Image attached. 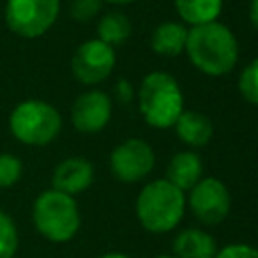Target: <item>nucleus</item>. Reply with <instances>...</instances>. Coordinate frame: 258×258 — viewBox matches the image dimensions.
Here are the masks:
<instances>
[{
	"instance_id": "obj_1",
	"label": "nucleus",
	"mask_w": 258,
	"mask_h": 258,
	"mask_svg": "<svg viewBox=\"0 0 258 258\" xmlns=\"http://www.w3.org/2000/svg\"><path fill=\"white\" fill-rule=\"evenodd\" d=\"M185 52L198 71L210 77H222L238 62V40L226 24L214 20L187 30Z\"/></svg>"
},
{
	"instance_id": "obj_2",
	"label": "nucleus",
	"mask_w": 258,
	"mask_h": 258,
	"mask_svg": "<svg viewBox=\"0 0 258 258\" xmlns=\"http://www.w3.org/2000/svg\"><path fill=\"white\" fill-rule=\"evenodd\" d=\"M185 212V196L167 179H155L147 183L135 202V214L139 224L153 234L173 230Z\"/></svg>"
},
{
	"instance_id": "obj_3",
	"label": "nucleus",
	"mask_w": 258,
	"mask_h": 258,
	"mask_svg": "<svg viewBox=\"0 0 258 258\" xmlns=\"http://www.w3.org/2000/svg\"><path fill=\"white\" fill-rule=\"evenodd\" d=\"M137 101L145 123L157 129L173 127L183 111V95L177 81L161 71H153L141 81Z\"/></svg>"
},
{
	"instance_id": "obj_4",
	"label": "nucleus",
	"mask_w": 258,
	"mask_h": 258,
	"mask_svg": "<svg viewBox=\"0 0 258 258\" xmlns=\"http://www.w3.org/2000/svg\"><path fill=\"white\" fill-rule=\"evenodd\" d=\"M32 222L50 242H69L81 228V212L73 196L56 189L42 191L32 206Z\"/></svg>"
},
{
	"instance_id": "obj_5",
	"label": "nucleus",
	"mask_w": 258,
	"mask_h": 258,
	"mask_svg": "<svg viewBox=\"0 0 258 258\" xmlns=\"http://www.w3.org/2000/svg\"><path fill=\"white\" fill-rule=\"evenodd\" d=\"M62 127L60 113L46 101L28 99L18 103L10 113L12 135L26 145L50 143Z\"/></svg>"
},
{
	"instance_id": "obj_6",
	"label": "nucleus",
	"mask_w": 258,
	"mask_h": 258,
	"mask_svg": "<svg viewBox=\"0 0 258 258\" xmlns=\"http://www.w3.org/2000/svg\"><path fill=\"white\" fill-rule=\"evenodd\" d=\"M58 10L60 0H8L4 18L14 34L38 38L56 22Z\"/></svg>"
},
{
	"instance_id": "obj_7",
	"label": "nucleus",
	"mask_w": 258,
	"mask_h": 258,
	"mask_svg": "<svg viewBox=\"0 0 258 258\" xmlns=\"http://www.w3.org/2000/svg\"><path fill=\"white\" fill-rule=\"evenodd\" d=\"M153 163H155V155L151 145L137 137H131L119 143L109 157L111 173L125 183L143 179L153 169Z\"/></svg>"
},
{
	"instance_id": "obj_8",
	"label": "nucleus",
	"mask_w": 258,
	"mask_h": 258,
	"mask_svg": "<svg viewBox=\"0 0 258 258\" xmlns=\"http://www.w3.org/2000/svg\"><path fill=\"white\" fill-rule=\"evenodd\" d=\"M115 67L113 46L101 42L99 38L85 40L71 58L73 75L83 85H97L105 81Z\"/></svg>"
},
{
	"instance_id": "obj_9",
	"label": "nucleus",
	"mask_w": 258,
	"mask_h": 258,
	"mask_svg": "<svg viewBox=\"0 0 258 258\" xmlns=\"http://www.w3.org/2000/svg\"><path fill=\"white\" fill-rule=\"evenodd\" d=\"M187 206L191 214L208 226L220 224L228 212H230V194L226 185L216 177H204L200 179L191 189L187 198Z\"/></svg>"
},
{
	"instance_id": "obj_10",
	"label": "nucleus",
	"mask_w": 258,
	"mask_h": 258,
	"mask_svg": "<svg viewBox=\"0 0 258 258\" xmlns=\"http://www.w3.org/2000/svg\"><path fill=\"white\" fill-rule=\"evenodd\" d=\"M111 99L103 91H87L79 95L71 109V119L77 131L97 133L111 119Z\"/></svg>"
},
{
	"instance_id": "obj_11",
	"label": "nucleus",
	"mask_w": 258,
	"mask_h": 258,
	"mask_svg": "<svg viewBox=\"0 0 258 258\" xmlns=\"http://www.w3.org/2000/svg\"><path fill=\"white\" fill-rule=\"evenodd\" d=\"M93 183V165L83 157H69L52 171V189L67 196L85 191Z\"/></svg>"
},
{
	"instance_id": "obj_12",
	"label": "nucleus",
	"mask_w": 258,
	"mask_h": 258,
	"mask_svg": "<svg viewBox=\"0 0 258 258\" xmlns=\"http://www.w3.org/2000/svg\"><path fill=\"white\" fill-rule=\"evenodd\" d=\"M202 159L194 151H179L167 165V181L181 191H189L202 179Z\"/></svg>"
},
{
	"instance_id": "obj_13",
	"label": "nucleus",
	"mask_w": 258,
	"mask_h": 258,
	"mask_svg": "<svg viewBox=\"0 0 258 258\" xmlns=\"http://www.w3.org/2000/svg\"><path fill=\"white\" fill-rule=\"evenodd\" d=\"M216 252L218 248L214 238L198 228H187L179 232L173 240L175 258H214Z\"/></svg>"
},
{
	"instance_id": "obj_14",
	"label": "nucleus",
	"mask_w": 258,
	"mask_h": 258,
	"mask_svg": "<svg viewBox=\"0 0 258 258\" xmlns=\"http://www.w3.org/2000/svg\"><path fill=\"white\" fill-rule=\"evenodd\" d=\"M173 127H175L177 137L191 147H204L212 139V133H214L210 117L198 111H181Z\"/></svg>"
},
{
	"instance_id": "obj_15",
	"label": "nucleus",
	"mask_w": 258,
	"mask_h": 258,
	"mask_svg": "<svg viewBox=\"0 0 258 258\" xmlns=\"http://www.w3.org/2000/svg\"><path fill=\"white\" fill-rule=\"evenodd\" d=\"M187 28L179 22H161L151 34V48L163 56H177L185 50Z\"/></svg>"
},
{
	"instance_id": "obj_16",
	"label": "nucleus",
	"mask_w": 258,
	"mask_h": 258,
	"mask_svg": "<svg viewBox=\"0 0 258 258\" xmlns=\"http://www.w3.org/2000/svg\"><path fill=\"white\" fill-rule=\"evenodd\" d=\"M179 18L191 26L214 22L222 12L224 0H173Z\"/></svg>"
},
{
	"instance_id": "obj_17",
	"label": "nucleus",
	"mask_w": 258,
	"mask_h": 258,
	"mask_svg": "<svg viewBox=\"0 0 258 258\" xmlns=\"http://www.w3.org/2000/svg\"><path fill=\"white\" fill-rule=\"evenodd\" d=\"M131 34V22L121 12H107L97 24V36L109 46L123 44Z\"/></svg>"
},
{
	"instance_id": "obj_18",
	"label": "nucleus",
	"mask_w": 258,
	"mask_h": 258,
	"mask_svg": "<svg viewBox=\"0 0 258 258\" xmlns=\"http://www.w3.org/2000/svg\"><path fill=\"white\" fill-rule=\"evenodd\" d=\"M18 248V232L14 220L0 210V258H12Z\"/></svg>"
},
{
	"instance_id": "obj_19",
	"label": "nucleus",
	"mask_w": 258,
	"mask_h": 258,
	"mask_svg": "<svg viewBox=\"0 0 258 258\" xmlns=\"http://www.w3.org/2000/svg\"><path fill=\"white\" fill-rule=\"evenodd\" d=\"M238 89L248 103L258 105V58H254L250 64L244 67L238 79Z\"/></svg>"
},
{
	"instance_id": "obj_20",
	"label": "nucleus",
	"mask_w": 258,
	"mask_h": 258,
	"mask_svg": "<svg viewBox=\"0 0 258 258\" xmlns=\"http://www.w3.org/2000/svg\"><path fill=\"white\" fill-rule=\"evenodd\" d=\"M22 175V161L12 153H0V189L12 187Z\"/></svg>"
},
{
	"instance_id": "obj_21",
	"label": "nucleus",
	"mask_w": 258,
	"mask_h": 258,
	"mask_svg": "<svg viewBox=\"0 0 258 258\" xmlns=\"http://www.w3.org/2000/svg\"><path fill=\"white\" fill-rule=\"evenodd\" d=\"M103 0H71L69 12L77 22H89L99 14Z\"/></svg>"
},
{
	"instance_id": "obj_22",
	"label": "nucleus",
	"mask_w": 258,
	"mask_h": 258,
	"mask_svg": "<svg viewBox=\"0 0 258 258\" xmlns=\"http://www.w3.org/2000/svg\"><path fill=\"white\" fill-rule=\"evenodd\" d=\"M214 258H258V248L248 244H228L218 250Z\"/></svg>"
},
{
	"instance_id": "obj_23",
	"label": "nucleus",
	"mask_w": 258,
	"mask_h": 258,
	"mask_svg": "<svg viewBox=\"0 0 258 258\" xmlns=\"http://www.w3.org/2000/svg\"><path fill=\"white\" fill-rule=\"evenodd\" d=\"M117 97L121 103H127L131 97H133V91H131V85L127 81H119L117 83Z\"/></svg>"
},
{
	"instance_id": "obj_24",
	"label": "nucleus",
	"mask_w": 258,
	"mask_h": 258,
	"mask_svg": "<svg viewBox=\"0 0 258 258\" xmlns=\"http://www.w3.org/2000/svg\"><path fill=\"white\" fill-rule=\"evenodd\" d=\"M250 22L258 28V0H250Z\"/></svg>"
},
{
	"instance_id": "obj_25",
	"label": "nucleus",
	"mask_w": 258,
	"mask_h": 258,
	"mask_svg": "<svg viewBox=\"0 0 258 258\" xmlns=\"http://www.w3.org/2000/svg\"><path fill=\"white\" fill-rule=\"evenodd\" d=\"M99 258H129L127 254H119V252H109V254H103Z\"/></svg>"
},
{
	"instance_id": "obj_26",
	"label": "nucleus",
	"mask_w": 258,
	"mask_h": 258,
	"mask_svg": "<svg viewBox=\"0 0 258 258\" xmlns=\"http://www.w3.org/2000/svg\"><path fill=\"white\" fill-rule=\"evenodd\" d=\"M103 2H111V4H129L133 0H103Z\"/></svg>"
},
{
	"instance_id": "obj_27",
	"label": "nucleus",
	"mask_w": 258,
	"mask_h": 258,
	"mask_svg": "<svg viewBox=\"0 0 258 258\" xmlns=\"http://www.w3.org/2000/svg\"><path fill=\"white\" fill-rule=\"evenodd\" d=\"M155 258H175V256H167V254H163V256H155Z\"/></svg>"
}]
</instances>
